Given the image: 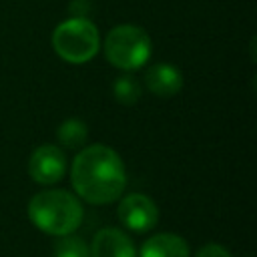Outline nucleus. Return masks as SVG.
<instances>
[{"label":"nucleus","mask_w":257,"mask_h":257,"mask_svg":"<svg viewBox=\"0 0 257 257\" xmlns=\"http://www.w3.org/2000/svg\"><path fill=\"white\" fill-rule=\"evenodd\" d=\"M74 193L90 205H108L124 193L126 171L116 151L106 145L84 147L72 161Z\"/></svg>","instance_id":"obj_1"},{"label":"nucleus","mask_w":257,"mask_h":257,"mask_svg":"<svg viewBox=\"0 0 257 257\" xmlns=\"http://www.w3.org/2000/svg\"><path fill=\"white\" fill-rule=\"evenodd\" d=\"M112 94L120 104H135L141 96V84L135 76L122 74L112 84Z\"/></svg>","instance_id":"obj_11"},{"label":"nucleus","mask_w":257,"mask_h":257,"mask_svg":"<svg viewBox=\"0 0 257 257\" xmlns=\"http://www.w3.org/2000/svg\"><path fill=\"white\" fill-rule=\"evenodd\" d=\"M56 139L64 149H80L88 139V126L80 118H66L60 122Z\"/></svg>","instance_id":"obj_10"},{"label":"nucleus","mask_w":257,"mask_h":257,"mask_svg":"<svg viewBox=\"0 0 257 257\" xmlns=\"http://www.w3.org/2000/svg\"><path fill=\"white\" fill-rule=\"evenodd\" d=\"M66 173V155L56 145H40L28 161V175L38 185H54Z\"/></svg>","instance_id":"obj_6"},{"label":"nucleus","mask_w":257,"mask_h":257,"mask_svg":"<svg viewBox=\"0 0 257 257\" xmlns=\"http://www.w3.org/2000/svg\"><path fill=\"white\" fill-rule=\"evenodd\" d=\"M151 38L135 24L114 26L104 38V54L120 70H139L151 58Z\"/></svg>","instance_id":"obj_4"},{"label":"nucleus","mask_w":257,"mask_h":257,"mask_svg":"<svg viewBox=\"0 0 257 257\" xmlns=\"http://www.w3.org/2000/svg\"><path fill=\"white\" fill-rule=\"evenodd\" d=\"M195 257H231V253H229V249H225L219 243H207L197 249Z\"/></svg>","instance_id":"obj_13"},{"label":"nucleus","mask_w":257,"mask_h":257,"mask_svg":"<svg viewBox=\"0 0 257 257\" xmlns=\"http://www.w3.org/2000/svg\"><path fill=\"white\" fill-rule=\"evenodd\" d=\"M52 46L62 60L84 64L92 60L100 48L98 28L88 18H68L54 28Z\"/></svg>","instance_id":"obj_3"},{"label":"nucleus","mask_w":257,"mask_h":257,"mask_svg":"<svg viewBox=\"0 0 257 257\" xmlns=\"http://www.w3.org/2000/svg\"><path fill=\"white\" fill-rule=\"evenodd\" d=\"M145 86L161 98H171L183 88V74L177 66L169 62H159L147 68L145 72Z\"/></svg>","instance_id":"obj_8"},{"label":"nucleus","mask_w":257,"mask_h":257,"mask_svg":"<svg viewBox=\"0 0 257 257\" xmlns=\"http://www.w3.org/2000/svg\"><path fill=\"white\" fill-rule=\"evenodd\" d=\"M88 249L90 257H137L133 239L116 227H104L96 231Z\"/></svg>","instance_id":"obj_7"},{"label":"nucleus","mask_w":257,"mask_h":257,"mask_svg":"<svg viewBox=\"0 0 257 257\" xmlns=\"http://www.w3.org/2000/svg\"><path fill=\"white\" fill-rule=\"evenodd\" d=\"M118 221L122 223L124 229L133 233H147L155 229L159 223V207L157 203L143 195V193H131L120 199L118 209H116Z\"/></svg>","instance_id":"obj_5"},{"label":"nucleus","mask_w":257,"mask_h":257,"mask_svg":"<svg viewBox=\"0 0 257 257\" xmlns=\"http://www.w3.org/2000/svg\"><path fill=\"white\" fill-rule=\"evenodd\" d=\"M84 217L80 199L64 189H46L28 201V219L42 233L64 237L74 233Z\"/></svg>","instance_id":"obj_2"},{"label":"nucleus","mask_w":257,"mask_h":257,"mask_svg":"<svg viewBox=\"0 0 257 257\" xmlns=\"http://www.w3.org/2000/svg\"><path fill=\"white\" fill-rule=\"evenodd\" d=\"M54 257H90V249L84 239L70 233L58 237V241L54 243Z\"/></svg>","instance_id":"obj_12"},{"label":"nucleus","mask_w":257,"mask_h":257,"mask_svg":"<svg viewBox=\"0 0 257 257\" xmlns=\"http://www.w3.org/2000/svg\"><path fill=\"white\" fill-rule=\"evenodd\" d=\"M139 257H191V251L181 235L155 233L141 245Z\"/></svg>","instance_id":"obj_9"}]
</instances>
